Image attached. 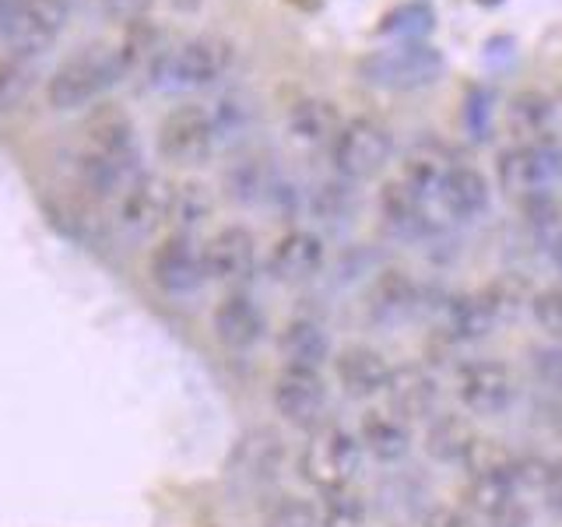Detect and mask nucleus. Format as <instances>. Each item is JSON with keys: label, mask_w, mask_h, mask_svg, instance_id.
Here are the masks:
<instances>
[{"label": "nucleus", "mask_w": 562, "mask_h": 527, "mask_svg": "<svg viewBox=\"0 0 562 527\" xmlns=\"http://www.w3.org/2000/svg\"><path fill=\"white\" fill-rule=\"evenodd\" d=\"M506 131L514 137V145H559V113L555 102L527 88L517 92L506 105Z\"/></svg>", "instance_id": "obj_18"}, {"label": "nucleus", "mask_w": 562, "mask_h": 527, "mask_svg": "<svg viewBox=\"0 0 562 527\" xmlns=\"http://www.w3.org/2000/svg\"><path fill=\"white\" fill-rule=\"evenodd\" d=\"M25 88V78L18 67H0V110L14 102V96H22Z\"/></svg>", "instance_id": "obj_42"}, {"label": "nucleus", "mask_w": 562, "mask_h": 527, "mask_svg": "<svg viewBox=\"0 0 562 527\" xmlns=\"http://www.w3.org/2000/svg\"><path fill=\"white\" fill-rule=\"evenodd\" d=\"M418 527H479V524H474L471 514H464V509H457V506H436L422 517Z\"/></svg>", "instance_id": "obj_41"}, {"label": "nucleus", "mask_w": 562, "mask_h": 527, "mask_svg": "<svg viewBox=\"0 0 562 527\" xmlns=\"http://www.w3.org/2000/svg\"><path fill=\"white\" fill-rule=\"evenodd\" d=\"M362 468V444L359 436L338 426V422H321L310 429V439L299 453V471L316 492H338L356 482Z\"/></svg>", "instance_id": "obj_4"}, {"label": "nucleus", "mask_w": 562, "mask_h": 527, "mask_svg": "<svg viewBox=\"0 0 562 527\" xmlns=\"http://www.w3.org/2000/svg\"><path fill=\"white\" fill-rule=\"evenodd\" d=\"M488 208V183L479 169L471 166H450V172L443 176V183L436 190V211L443 218L453 222H468L474 215H482Z\"/></svg>", "instance_id": "obj_23"}, {"label": "nucleus", "mask_w": 562, "mask_h": 527, "mask_svg": "<svg viewBox=\"0 0 562 527\" xmlns=\"http://www.w3.org/2000/svg\"><path fill=\"white\" fill-rule=\"evenodd\" d=\"M278 356L281 366L324 369V362L330 359V334L313 316H292L278 334Z\"/></svg>", "instance_id": "obj_24"}, {"label": "nucleus", "mask_w": 562, "mask_h": 527, "mask_svg": "<svg viewBox=\"0 0 562 527\" xmlns=\"http://www.w3.org/2000/svg\"><path fill=\"white\" fill-rule=\"evenodd\" d=\"M453 394L461 401V408L468 415L479 418H496L503 412L514 408V401L520 394L514 369L496 359H471L457 369L453 377Z\"/></svg>", "instance_id": "obj_8"}, {"label": "nucleus", "mask_w": 562, "mask_h": 527, "mask_svg": "<svg viewBox=\"0 0 562 527\" xmlns=\"http://www.w3.org/2000/svg\"><path fill=\"white\" fill-rule=\"evenodd\" d=\"M151 281L169 299H190L204 289V264L201 250L187 233H172L155 246L151 254Z\"/></svg>", "instance_id": "obj_14"}, {"label": "nucleus", "mask_w": 562, "mask_h": 527, "mask_svg": "<svg viewBox=\"0 0 562 527\" xmlns=\"http://www.w3.org/2000/svg\"><path fill=\"white\" fill-rule=\"evenodd\" d=\"M488 116H492V96L485 88L468 96V105H464V123L471 137H488Z\"/></svg>", "instance_id": "obj_39"}, {"label": "nucleus", "mask_w": 562, "mask_h": 527, "mask_svg": "<svg viewBox=\"0 0 562 527\" xmlns=\"http://www.w3.org/2000/svg\"><path fill=\"white\" fill-rule=\"evenodd\" d=\"M359 444L380 464H397L412 450V426L391 408H369L359 422Z\"/></svg>", "instance_id": "obj_22"}, {"label": "nucleus", "mask_w": 562, "mask_h": 527, "mask_svg": "<svg viewBox=\"0 0 562 527\" xmlns=\"http://www.w3.org/2000/svg\"><path fill=\"white\" fill-rule=\"evenodd\" d=\"M391 362L383 359V351L369 345H345L334 356V380L351 401H373L391 383Z\"/></svg>", "instance_id": "obj_16"}, {"label": "nucleus", "mask_w": 562, "mask_h": 527, "mask_svg": "<svg viewBox=\"0 0 562 527\" xmlns=\"http://www.w3.org/2000/svg\"><path fill=\"white\" fill-rule=\"evenodd\" d=\"M324 260H327L324 239L310 233V228H292V233H285L274 243V250L268 257V271L281 285H303V281L324 271Z\"/></svg>", "instance_id": "obj_17"}, {"label": "nucleus", "mask_w": 562, "mask_h": 527, "mask_svg": "<svg viewBox=\"0 0 562 527\" xmlns=\"http://www.w3.org/2000/svg\"><path fill=\"white\" fill-rule=\"evenodd\" d=\"M531 373L541 386H552V391H562V348L549 345V348H535L531 351Z\"/></svg>", "instance_id": "obj_37"}, {"label": "nucleus", "mask_w": 562, "mask_h": 527, "mask_svg": "<svg viewBox=\"0 0 562 527\" xmlns=\"http://www.w3.org/2000/svg\"><path fill=\"white\" fill-rule=\"evenodd\" d=\"M78 187L92 201H116L140 172V152L131 116L116 105L102 110L85 123V141L78 152Z\"/></svg>", "instance_id": "obj_1"}, {"label": "nucleus", "mask_w": 562, "mask_h": 527, "mask_svg": "<svg viewBox=\"0 0 562 527\" xmlns=\"http://www.w3.org/2000/svg\"><path fill=\"white\" fill-rule=\"evenodd\" d=\"M127 60H123L120 46L92 43L67 57L46 81V99L57 113H75L85 105L99 102L120 78L127 75Z\"/></svg>", "instance_id": "obj_2"}, {"label": "nucleus", "mask_w": 562, "mask_h": 527, "mask_svg": "<svg viewBox=\"0 0 562 527\" xmlns=\"http://www.w3.org/2000/svg\"><path fill=\"white\" fill-rule=\"evenodd\" d=\"M391 152H394V141L386 134L383 123L369 116H356L341 123L338 134H334L330 166L348 183L373 180V176L383 172V166L391 162Z\"/></svg>", "instance_id": "obj_7"}, {"label": "nucleus", "mask_w": 562, "mask_h": 527, "mask_svg": "<svg viewBox=\"0 0 562 527\" xmlns=\"http://www.w3.org/2000/svg\"><path fill=\"white\" fill-rule=\"evenodd\" d=\"M541 503L562 520V457L541 468Z\"/></svg>", "instance_id": "obj_40"}, {"label": "nucleus", "mask_w": 562, "mask_h": 527, "mask_svg": "<svg viewBox=\"0 0 562 527\" xmlns=\"http://www.w3.org/2000/svg\"><path fill=\"white\" fill-rule=\"evenodd\" d=\"M176 187L158 172H140L137 180L113 201V222L123 239H148L158 233V225L172 218Z\"/></svg>", "instance_id": "obj_9"}, {"label": "nucleus", "mask_w": 562, "mask_h": 527, "mask_svg": "<svg viewBox=\"0 0 562 527\" xmlns=\"http://www.w3.org/2000/svg\"><path fill=\"white\" fill-rule=\"evenodd\" d=\"M263 527H321V509H316L310 500L285 496L268 509Z\"/></svg>", "instance_id": "obj_35"}, {"label": "nucleus", "mask_w": 562, "mask_h": 527, "mask_svg": "<svg viewBox=\"0 0 562 527\" xmlns=\"http://www.w3.org/2000/svg\"><path fill=\"white\" fill-rule=\"evenodd\" d=\"M211 334H215V341L225 351L243 356V351H254L263 341V334H268V316H263V310L250 295L236 289L222 299L215 313H211Z\"/></svg>", "instance_id": "obj_15"}, {"label": "nucleus", "mask_w": 562, "mask_h": 527, "mask_svg": "<svg viewBox=\"0 0 562 527\" xmlns=\"http://www.w3.org/2000/svg\"><path fill=\"white\" fill-rule=\"evenodd\" d=\"M70 18V0H11L4 14V40L18 57H40L60 40Z\"/></svg>", "instance_id": "obj_11"}, {"label": "nucleus", "mask_w": 562, "mask_h": 527, "mask_svg": "<svg viewBox=\"0 0 562 527\" xmlns=\"http://www.w3.org/2000/svg\"><path fill=\"white\" fill-rule=\"evenodd\" d=\"M474 444H479V433H474L468 415L457 412H436L426 426V453L436 464H464Z\"/></svg>", "instance_id": "obj_27"}, {"label": "nucleus", "mask_w": 562, "mask_h": 527, "mask_svg": "<svg viewBox=\"0 0 562 527\" xmlns=\"http://www.w3.org/2000/svg\"><path fill=\"white\" fill-rule=\"evenodd\" d=\"M499 187L517 201L549 198L562 180V148L559 145H514L496 162Z\"/></svg>", "instance_id": "obj_10"}, {"label": "nucleus", "mask_w": 562, "mask_h": 527, "mask_svg": "<svg viewBox=\"0 0 562 527\" xmlns=\"http://www.w3.org/2000/svg\"><path fill=\"white\" fill-rule=\"evenodd\" d=\"M204 278L225 289H239L257 271V239L246 225H222L215 236L201 246Z\"/></svg>", "instance_id": "obj_13"}, {"label": "nucleus", "mask_w": 562, "mask_h": 527, "mask_svg": "<svg viewBox=\"0 0 562 527\" xmlns=\"http://www.w3.org/2000/svg\"><path fill=\"white\" fill-rule=\"evenodd\" d=\"M222 187L228 193V201H236V204H260V201H268L271 193H278V180H274L268 155H260L254 148L236 155L233 162L225 166Z\"/></svg>", "instance_id": "obj_25"}, {"label": "nucleus", "mask_w": 562, "mask_h": 527, "mask_svg": "<svg viewBox=\"0 0 562 527\" xmlns=\"http://www.w3.org/2000/svg\"><path fill=\"white\" fill-rule=\"evenodd\" d=\"M271 404L281 418L299 429L321 426L327 412V383L321 377V369L281 366L271 383Z\"/></svg>", "instance_id": "obj_12"}, {"label": "nucleus", "mask_w": 562, "mask_h": 527, "mask_svg": "<svg viewBox=\"0 0 562 527\" xmlns=\"http://www.w3.org/2000/svg\"><path fill=\"white\" fill-rule=\"evenodd\" d=\"M155 145H158V155H162L169 166L201 169L204 162H211V155L218 152L211 110L201 102L172 105V110L162 116V123H158Z\"/></svg>", "instance_id": "obj_6"}, {"label": "nucleus", "mask_w": 562, "mask_h": 527, "mask_svg": "<svg viewBox=\"0 0 562 527\" xmlns=\"http://www.w3.org/2000/svg\"><path fill=\"white\" fill-rule=\"evenodd\" d=\"M207 110H211V123H215L218 145L243 137V131H250V123H254V105L243 96H222L215 105H207Z\"/></svg>", "instance_id": "obj_32"}, {"label": "nucleus", "mask_w": 562, "mask_h": 527, "mask_svg": "<svg viewBox=\"0 0 562 527\" xmlns=\"http://www.w3.org/2000/svg\"><path fill=\"white\" fill-rule=\"evenodd\" d=\"M496 310H492V303L485 299V292L479 295H461L453 299V303H447V313H443V338L450 341H479L485 338V334H492V327H496Z\"/></svg>", "instance_id": "obj_28"}, {"label": "nucleus", "mask_w": 562, "mask_h": 527, "mask_svg": "<svg viewBox=\"0 0 562 527\" xmlns=\"http://www.w3.org/2000/svg\"><path fill=\"white\" fill-rule=\"evenodd\" d=\"M338 127H341L338 110L324 99H303L289 110V137L295 145H306V148L327 145V141H334V134H338Z\"/></svg>", "instance_id": "obj_29"}, {"label": "nucleus", "mask_w": 562, "mask_h": 527, "mask_svg": "<svg viewBox=\"0 0 562 527\" xmlns=\"http://www.w3.org/2000/svg\"><path fill=\"white\" fill-rule=\"evenodd\" d=\"M281 464H285V444H281V436L271 429H254L236 444L228 471L243 485H271L281 474Z\"/></svg>", "instance_id": "obj_19"}, {"label": "nucleus", "mask_w": 562, "mask_h": 527, "mask_svg": "<svg viewBox=\"0 0 562 527\" xmlns=\"http://www.w3.org/2000/svg\"><path fill=\"white\" fill-rule=\"evenodd\" d=\"M380 215H383V225L401 239H426L439 233L436 211L426 201H418L415 193L408 187H401L397 180H391L380 190Z\"/></svg>", "instance_id": "obj_21"}, {"label": "nucleus", "mask_w": 562, "mask_h": 527, "mask_svg": "<svg viewBox=\"0 0 562 527\" xmlns=\"http://www.w3.org/2000/svg\"><path fill=\"white\" fill-rule=\"evenodd\" d=\"M443 53L429 43H397L373 49L359 60V78L383 92H418L443 75Z\"/></svg>", "instance_id": "obj_5"}, {"label": "nucleus", "mask_w": 562, "mask_h": 527, "mask_svg": "<svg viewBox=\"0 0 562 527\" xmlns=\"http://www.w3.org/2000/svg\"><path fill=\"white\" fill-rule=\"evenodd\" d=\"M233 43L222 35H190L169 49H155L148 64V81L155 92H193L228 75Z\"/></svg>", "instance_id": "obj_3"}, {"label": "nucleus", "mask_w": 562, "mask_h": 527, "mask_svg": "<svg viewBox=\"0 0 562 527\" xmlns=\"http://www.w3.org/2000/svg\"><path fill=\"white\" fill-rule=\"evenodd\" d=\"M324 514L321 527H362L366 524V500L356 489H338V492H324Z\"/></svg>", "instance_id": "obj_34"}, {"label": "nucleus", "mask_w": 562, "mask_h": 527, "mask_svg": "<svg viewBox=\"0 0 562 527\" xmlns=\"http://www.w3.org/2000/svg\"><path fill=\"white\" fill-rule=\"evenodd\" d=\"M102 14L116 25H137L145 22V14L155 8V0H99Z\"/></svg>", "instance_id": "obj_38"}, {"label": "nucleus", "mask_w": 562, "mask_h": 527, "mask_svg": "<svg viewBox=\"0 0 562 527\" xmlns=\"http://www.w3.org/2000/svg\"><path fill=\"white\" fill-rule=\"evenodd\" d=\"M450 166H453L450 152L426 141V145H415L408 155H404L397 183L408 187L418 201H426L436 211V190H439V183H443V176L450 172Z\"/></svg>", "instance_id": "obj_26"}, {"label": "nucleus", "mask_w": 562, "mask_h": 527, "mask_svg": "<svg viewBox=\"0 0 562 527\" xmlns=\"http://www.w3.org/2000/svg\"><path fill=\"white\" fill-rule=\"evenodd\" d=\"M531 313L538 327L549 334L552 341H562V285L544 289L531 299Z\"/></svg>", "instance_id": "obj_36"}, {"label": "nucleus", "mask_w": 562, "mask_h": 527, "mask_svg": "<svg viewBox=\"0 0 562 527\" xmlns=\"http://www.w3.org/2000/svg\"><path fill=\"white\" fill-rule=\"evenodd\" d=\"M386 408L394 415H401L404 422H418V418H432L436 408H439V383L432 373L418 366H404V369H394L391 373V383H386Z\"/></svg>", "instance_id": "obj_20"}, {"label": "nucleus", "mask_w": 562, "mask_h": 527, "mask_svg": "<svg viewBox=\"0 0 562 527\" xmlns=\"http://www.w3.org/2000/svg\"><path fill=\"white\" fill-rule=\"evenodd\" d=\"M418 306V289L408 274L401 271H386L369 295V313H373L376 324H401L404 316H412Z\"/></svg>", "instance_id": "obj_30"}, {"label": "nucleus", "mask_w": 562, "mask_h": 527, "mask_svg": "<svg viewBox=\"0 0 562 527\" xmlns=\"http://www.w3.org/2000/svg\"><path fill=\"white\" fill-rule=\"evenodd\" d=\"M432 29H436V11H432V4H426V0H404V4L386 11L376 25L380 35H386V40H401V43H422Z\"/></svg>", "instance_id": "obj_31"}, {"label": "nucleus", "mask_w": 562, "mask_h": 527, "mask_svg": "<svg viewBox=\"0 0 562 527\" xmlns=\"http://www.w3.org/2000/svg\"><path fill=\"white\" fill-rule=\"evenodd\" d=\"M552 429L562 436V391H559V397H555V404H552Z\"/></svg>", "instance_id": "obj_44"}, {"label": "nucleus", "mask_w": 562, "mask_h": 527, "mask_svg": "<svg viewBox=\"0 0 562 527\" xmlns=\"http://www.w3.org/2000/svg\"><path fill=\"white\" fill-rule=\"evenodd\" d=\"M549 257H552V264H555V271L562 274V228L549 239Z\"/></svg>", "instance_id": "obj_43"}, {"label": "nucleus", "mask_w": 562, "mask_h": 527, "mask_svg": "<svg viewBox=\"0 0 562 527\" xmlns=\"http://www.w3.org/2000/svg\"><path fill=\"white\" fill-rule=\"evenodd\" d=\"M211 208H215V201H211V190L204 183H183L176 187V198H172V218L183 225V233L190 236V228H198L201 222H207ZM169 218V222H172Z\"/></svg>", "instance_id": "obj_33"}, {"label": "nucleus", "mask_w": 562, "mask_h": 527, "mask_svg": "<svg viewBox=\"0 0 562 527\" xmlns=\"http://www.w3.org/2000/svg\"><path fill=\"white\" fill-rule=\"evenodd\" d=\"M474 4H485V8H496V4H503V0H474Z\"/></svg>", "instance_id": "obj_45"}]
</instances>
